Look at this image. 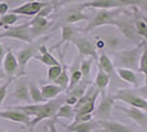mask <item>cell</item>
<instances>
[{"label": "cell", "instance_id": "277c9868", "mask_svg": "<svg viewBox=\"0 0 147 132\" xmlns=\"http://www.w3.org/2000/svg\"><path fill=\"white\" fill-rule=\"evenodd\" d=\"M3 37L15 39V40H18V41H21V42L28 44H32L34 39H36L32 30L30 29L28 22L24 24H21V25L8 28L5 32L0 33V39H3Z\"/></svg>", "mask_w": 147, "mask_h": 132}, {"label": "cell", "instance_id": "7dc6e473", "mask_svg": "<svg viewBox=\"0 0 147 132\" xmlns=\"http://www.w3.org/2000/svg\"><path fill=\"white\" fill-rule=\"evenodd\" d=\"M32 1H34V0H32Z\"/></svg>", "mask_w": 147, "mask_h": 132}, {"label": "cell", "instance_id": "1f68e13d", "mask_svg": "<svg viewBox=\"0 0 147 132\" xmlns=\"http://www.w3.org/2000/svg\"><path fill=\"white\" fill-rule=\"evenodd\" d=\"M135 31L138 37H142L144 40L147 37V25L145 20H137L135 23Z\"/></svg>", "mask_w": 147, "mask_h": 132}, {"label": "cell", "instance_id": "30bf717a", "mask_svg": "<svg viewBox=\"0 0 147 132\" xmlns=\"http://www.w3.org/2000/svg\"><path fill=\"white\" fill-rule=\"evenodd\" d=\"M2 71L8 77L12 78L15 75H18V71H19V65H18V61L16 57L15 53L10 47H7L6 50V54L3 55L2 59Z\"/></svg>", "mask_w": 147, "mask_h": 132}, {"label": "cell", "instance_id": "d6986e66", "mask_svg": "<svg viewBox=\"0 0 147 132\" xmlns=\"http://www.w3.org/2000/svg\"><path fill=\"white\" fill-rule=\"evenodd\" d=\"M115 72L118 75V77L124 81L133 85L134 87H138L140 86V81L137 78V75L135 74L134 71L127 69V68H122V67H116Z\"/></svg>", "mask_w": 147, "mask_h": 132}, {"label": "cell", "instance_id": "4dcf8cb0", "mask_svg": "<svg viewBox=\"0 0 147 132\" xmlns=\"http://www.w3.org/2000/svg\"><path fill=\"white\" fill-rule=\"evenodd\" d=\"M86 89H88V83H79L73 89H71L70 91V95H73L75 96L78 99H80L82 96L85 94V91H86Z\"/></svg>", "mask_w": 147, "mask_h": 132}, {"label": "cell", "instance_id": "4fadbf2b", "mask_svg": "<svg viewBox=\"0 0 147 132\" xmlns=\"http://www.w3.org/2000/svg\"><path fill=\"white\" fill-rule=\"evenodd\" d=\"M98 129L103 132H136L133 125L121 123L113 120H105V121H98Z\"/></svg>", "mask_w": 147, "mask_h": 132}, {"label": "cell", "instance_id": "d6a6232c", "mask_svg": "<svg viewBox=\"0 0 147 132\" xmlns=\"http://www.w3.org/2000/svg\"><path fill=\"white\" fill-rule=\"evenodd\" d=\"M61 71H62V65L59 64V65H54V66H50L48 68V79L50 81H54L58 77L59 75L61 74Z\"/></svg>", "mask_w": 147, "mask_h": 132}, {"label": "cell", "instance_id": "3957f363", "mask_svg": "<svg viewBox=\"0 0 147 132\" xmlns=\"http://www.w3.org/2000/svg\"><path fill=\"white\" fill-rule=\"evenodd\" d=\"M121 13L119 9H112V10H100L96 15L90 20L88 25L84 28V32H90L92 30L103 27V25H111L115 24L117 15Z\"/></svg>", "mask_w": 147, "mask_h": 132}, {"label": "cell", "instance_id": "f1b7e54d", "mask_svg": "<svg viewBox=\"0 0 147 132\" xmlns=\"http://www.w3.org/2000/svg\"><path fill=\"white\" fill-rule=\"evenodd\" d=\"M69 77H70V81H69V86H67V89H66L67 91H70L71 89H73V88L81 81L83 76H82L80 69L76 68V69H73V71H72V73H71V75H70Z\"/></svg>", "mask_w": 147, "mask_h": 132}, {"label": "cell", "instance_id": "74e56055", "mask_svg": "<svg viewBox=\"0 0 147 132\" xmlns=\"http://www.w3.org/2000/svg\"><path fill=\"white\" fill-rule=\"evenodd\" d=\"M78 98L75 97V96L73 95H69L66 96V98L64 99V103H66V105H69V106H71V107H73V106H75L76 105V103H78Z\"/></svg>", "mask_w": 147, "mask_h": 132}, {"label": "cell", "instance_id": "ac0fdd59", "mask_svg": "<svg viewBox=\"0 0 147 132\" xmlns=\"http://www.w3.org/2000/svg\"><path fill=\"white\" fill-rule=\"evenodd\" d=\"M38 51L40 52V55H34L33 59L39 61V62H41L44 65L50 67V66L61 64L59 61L55 59L50 52L48 51V49H47L45 45H39V46H38Z\"/></svg>", "mask_w": 147, "mask_h": 132}, {"label": "cell", "instance_id": "2e32d148", "mask_svg": "<svg viewBox=\"0 0 147 132\" xmlns=\"http://www.w3.org/2000/svg\"><path fill=\"white\" fill-rule=\"evenodd\" d=\"M29 23V27L30 29L32 30L34 37H39L42 32L47 31L49 29V27L51 25L52 21H50L48 18L45 17H40V15H34V19L32 21L28 22Z\"/></svg>", "mask_w": 147, "mask_h": 132}, {"label": "cell", "instance_id": "60d3db41", "mask_svg": "<svg viewBox=\"0 0 147 132\" xmlns=\"http://www.w3.org/2000/svg\"><path fill=\"white\" fill-rule=\"evenodd\" d=\"M94 46H95V49H104V46H105V41H104V40H97V41H96V44Z\"/></svg>", "mask_w": 147, "mask_h": 132}, {"label": "cell", "instance_id": "484cf974", "mask_svg": "<svg viewBox=\"0 0 147 132\" xmlns=\"http://www.w3.org/2000/svg\"><path fill=\"white\" fill-rule=\"evenodd\" d=\"M62 65V71L61 74L59 75V77L53 81L54 85H58L59 87H61L63 90L67 89L69 86V81H70V77H69V73H67V66L65 64H61Z\"/></svg>", "mask_w": 147, "mask_h": 132}, {"label": "cell", "instance_id": "b9f144b4", "mask_svg": "<svg viewBox=\"0 0 147 132\" xmlns=\"http://www.w3.org/2000/svg\"><path fill=\"white\" fill-rule=\"evenodd\" d=\"M75 1H78V0H60L59 1V6H64L66 3H71V2H75Z\"/></svg>", "mask_w": 147, "mask_h": 132}, {"label": "cell", "instance_id": "5bb4252c", "mask_svg": "<svg viewBox=\"0 0 147 132\" xmlns=\"http://www.w3.org/2000/svg\"><path fill=\"white\" fill-rule=\"evenodd\" d=\"M88 8H95L100 10H112V9H118L121 7L116 0H91L85 3H82L78 9L82 11L83 9H88Z\"/></svg>", "mask_w": 147, "mask_h": 132}, {"label": "cell", "instance_id": "bcb514c9", "mask_svg": "<svg viewBox=\"0 0 147 132\" xmlns=\"http://www.w3.org/2000/svg\"><path fill=\"white\" fill-rule=\"evenodd\" d=\"M0 132H7V131H2V130H0Z\"/></svg>", "mask_w": 147, "mask_h": 132}, {"label": "cell", "instance_id": "ee69618b", "mask_svg": "<svg viewBox=\"0 0 147 132\" xmlns=\"http://www.w3.org/2000/svg\"><path fill=\"white\" fill-rule=\"evenodd\" d=\"M6 77H7V75L5 74V72H3L2 69H0V81H1V79H5Z\"/></svg>", "mask_w": 147, "mask_h": 132}, {"label": "cell", "instance_id": "7bdbcfd3", "mask_svg": "<svg viewBox=\"0 0 147 132\" xmlns=\"http://www.w3.org/2000/svg\"><path fill=\"white\" fill-rule=\"evenodd\" d=\"M3 55H5V49H3V46L0 43V62L3 59Z\"/></svg>", "mask_w": 147, "mask_h": 132}, {"label": "cell", "instance_id": "836d02e7", "mask_svg": "<svg viewBox=\"0 0 147 132\" xmlns=\"http://www.w3.org/2000/svg\"><path fill=\"white\" fill-rule=\"evenodd\" d=\"M92 62L93 59H82L81 64H80V72H81L82 76H88L90 72H91V67H92Z\"/></svg>", "mask_w": 147, "mask_h": 132}, {"label": "cell", "instance_id": "7c38bea8", "mask_svg": "<svg viewBox=\"0 0 147 132\" xmlns=\"http://www.w3.org/2000/svg\"><path fill=\"white\" fill-rule=\"evenodd\" d=\"M73 44L76 46L78 51L82 56H88L91 59H97V51L92 42H90L88 39L84 37H74L72 40Z\"/></svg>", "mask_w": 147, "mask_h": 132}, {"label": "cell", "instance_id": "8fae6325", "mask_svg": "<svg viewBox=\"0 0 147 132\" xmlns=\"http://www.w3.org/2000/svg\"><path fill=\"white\" fill-rule=\"evenodd\" d=\"M49 3L45 2H40V1H30L24 5H21L19 7L15 8L13 10H11V13L13 15H28V17H34L37 15L40 10L48 6Z\"/></svg>", "mask_w": 147, "mask_h": 132}, {"label": "cell", "instance_id": "7402d4cb", "mask_svg": "<svg viewBox=\"0 0 147 132\" xmlns=\"http://www.w3.org/2000/svg\"><path fill=\"white\" fill-rule=\"evenodd\" d=\"M28 90H29V96H30L31 103H42L47 101L43 98L42 94H41L40 87L38 86L34 81L28 83Z\"/></svg>", "mask_w": 147, "mask_h": 132}, {"label": "cell", "instance_id": "8992f818", "mask_svg": "<svg viewBox=\"0 0 147 132\" xmlns=\"http://www.w3.org/2000/svg\"><path fill=\"white\" fill-rule=\"evenodd\" d=\"M114 103L115 100L113 99L112 95H105L103 94L102 100L98 103L97 108L95 110L94 117L98 121H105V120H110L113 113V108H114Z\"/></svg>", "mask_w": 147, "mask_h": 132}, {"label": "cell", "instance_id": "f6af8a7d", "mask_svg": "<svg viewBox=\"0 0 147 132\" xmlns=\"http://www.w3.org/2000/svg\"><path fill=\"white\" fill-rule=\"evenodd\" d=\"M93 132H103V131H102V130H101V129H96L95 131H93Z\"/></svg>", "mask_w": 147, "mask_h": 132}, {"label": "cell", "instance_id": "6da1fadb", "mask_svg": "<svg viewBox=\"0 0 147 132\" xmlns=\"http://www.w3.org/2000/svg\"><path fill=\"white\" fill-rule=\"evenodd\" d=\"M62 103H64V99L60 97L42 103H29L23 106H15L13 108L26 112L29 117H33L28 125V128L31 129V128H34L38 123H40L42 120L54 119V116Z\"/></svg>", "mask_w": 147, "mask_h": 132}, {"label": "cell", "instance_id": "9c48e42d", "mask_svg": "<svg viewBox=\"0 0 147 132\" xmlns=\"http://www.w3.org/2000/svg\"><path fill=\"white\" fill-rule=\"evenodd\" d=\"M122 112H124L128 118H131L134 122H136L143 130H146L147 128V115L146 111L137 109L134 107H124V106H116Z\"/></svg>", "mask_w": 147, "mask_h": 132}, {"label": "cell", "instance_id": "d4e9b609", "mask_svg": "<svg viewBox=\"0 0 147 132\" xmlns=\"http://www.w3.org/2000/svg\"><path fill=\"white\" fill-rule=\"evenodd\" d=\"M73 119L74 118V109L73 107L66 105V103H62L59 107V109L57 111L54 119L53 120H57V119Z\"/></svg>", "mask_w": 147, "mask_h": 132}, {"label": "cell", "instance_id": "7a4b0ae2", "mask_svg": "<svg viewBox=\"0 0 147 132\" xmlns=\"http://www.w3.org/2000/svg\"><path fill=\"white\" fill-rule=\"evenodd\" d=\"M112 97L114 100H121L123 103H127L129 107H134V108L144 110V111L147 109L146 98L134 89H127V88L117 89L112 95Z\"/></svg>", "mask_w": 147, "mask_h": 132}, {"label": "cell", "instance_id": "83f0119b", "mask_svg": "<svg viewBox=\"0 0 147 132\" xmlns=\"http://www.w3.org/2000/svg\"><path fill=\"white\" fill-rule=\"evenodd\" d=\"M137 71H138V73L143 74L144 76H147V47L145 45L143 46V50L140 53Z\"/></svg>", "mask_w": 147, "mask_h": 132}, {"label": "cell", "instance_id": "44dd1931", "mask_svg": "<svg viewBox=\"0 0 147 132\" xmlns=\"http://www.w3.org/2000/svg\"><path fill=\"white\" fill-rule=\"evenodd\" d=\"M41 90V94L43 96V98L45 100H51L57 98L58 96L63 93L64 90L61 87H59L58 85H54V84H48V85H43L40 88Z\"/></svg>", "mask_w": 147, "mask_h": 132}, {"label": "cell", "instance_id": "ffe728a7", "mask_svg": "<svg viewBox=\"0 0 147 132\" xmlns=\"http://www.w3.org/2000/svg\"><path fill=\"white\" fill-rule=\"evenodd\" d=\"M110 81H111V77L98 66L97 74H96V77H95V81H94L95 88L100 93L105 94V90H106V88L109 87Z\"/></svg>", "mask_w": 147, "mask_h": 132}, {"label": "cell", "instance_id": "ba28073f", "mask_svg": "<svg viewBox=\"0 0 147 132\" xmlns=\"http://www.w3.org/2000/svg\"><path fill=\"white\" fill-rule=\"evenodd\" d=\"M38 50L37 44L33 43L30 44L29 46L22 49L17 53L16 57L18 61V65H19V71H18V76H22L26 73V67L27 64L31 59H33V56L36 55V52Z\"/></svg>", "mask_w": 147, "mask_h": 132}, {"label": "cell", "instance_id": "f35d334b", "mask_svg": "<svg viewBox=\"0 0 147 132\" xmlns=\"http://www.w3.org/2000/svg\"><path fill=\"white\" fill-rule=\"evenodd\" d=\"M9 5H8V2H0V17H2V15H7L8 12H9Z\"/></svg>", "mask_w": 147, "mask_h": 132}, {"label": "cell", "instance_id": "e575fe53", "mask_svg": "<svg viewBox=\"0 0 147 132\" xmlns=\"http://www.w3.org/2000/svg\"><path fill=\"white\" fill-rule=\"evenodd\" d=\"M11 81H12V78H9L5 84H2V85L0 86V110H1V107H2V105H3V101H5L6 97H7L8 88L10 86Z\"/></svg>", "mask_w": 147, "mask_h": 132}, {"label": "cell", "instance_id": "52a82bcc", "mask_svg": "<svg viewBox=\"0 0 147 132\" xmlns=\"http://www.w3.org/2000/svg\"><path fill=\"white\" fill-rule=\"evenodd\" d=\"M0 119L8 120V121L16 122V123H20L26 127H28L31 121V117H29L26 112L16 109L13 107H9L6 110H0Z\"/></svg>", "mask_w": 147, "mask_h": 132}, {"label": "cell", "instance_id": "e0dca14e", "mask_svg": "<svg viewBox=\"0 0 147 132\" xmlns=\"http://www.w3.org/2000/svg\"><path fill=\"white\" fill-rule=\"evenodd\" d=\"M66 132H93L98 129V122L97 120H91L88 122H81V123H71L69 125H64Z\"/></svg>", "mask_w": 147, "mask_h": 132}, {"label": "cell", "instance_id": "9a60e30c", "mask_svg": "<svg viewBox=\"0 0 147 132\" xmlns=\"http://www.w3.org/2000/svg\"><path fill=\"white\" fill-rule=\"evenodd\" d=\"M10 96H11V98H13L15 100L19 101V103H26L27 105L31 103L29 90H28V84L24 81H18Z\"/></svg>", "mask_w": 147, "mask_h": 132}, {"label": "cell", "instance_id": "ab89813d", "mask_svg": "<svg viewBox=\"0 0 147 132\" xmlns=\"http://www.w3.org/2000/svg\"><path fill=\"white\" fill-rule=\"evenodd\" d=\"M47 127L49 129V132H59L57 129V125H55V120H53V119L47 122Z\"/></svg>", "mask_w": 147, "mask_h": 132}, {"label": "cell", "instance_id": "f546056e", "mask_svg": "<svg viewBox=\"0 0 147 132\" xmlns=\"http://www.w3.org/2000/svg\"><path fill=\"white\" fill-rule=\"evenodd\" d=\"M19 17L13 13H8L2 17H0V27L2 28H8V27H12L16 22L18 21Z\"/></svg>", "mask_w": 147, "mask_h": 132}, {"label": "cell", "instance_id": "603a6c76", "mask_svg": "<svg viewBox=\"0 0 147 132\" xmlns=\"http://www.w3.org/2000/svg\"><path fill=\"white\" fill-rule=\"evenodd\" d=\"M97 59H98V66L111 77V76L114 74V72H115V67H114L113 62H112L110 57H109L106 54H104V53H102Z\"/></svg>", "mask_w": 147, "mask_h": 132}, {"label": "cell", "instance_id": "d590c367", "mask_svg": "<svg viewBox=\"0 0 147 132\" xmlns=\"http://www.w3.org/2000/svg\"><path fill=\"white\" fill-rule=\"evenodd\" d=\"M93 120V115H74L73 123H81V122H88Z\"/></svg>", "mask_w": 147, "mask_h": 132}, {"label": "cell", "instance_id": "cb8c5ba5", "mask_svg": "<svg viewBox=\"0 0 147 132\" xmlns=\"http://www.w3.org/2000/svg\"><path fill=\"white\" fill-rule=\"evenodd\" d=\"M74 34H75V29L72 25H70V24L63 25L62 29H61V41L55 45V47L57 46H61L62 44L65 43V42L72 41L74 39Z\"/></svg>", "mask_w": 147, "mask_h": 132}, {"label": "cell", "instance_id": "5b68a950", "mask_svg": "<svg viewBox=\"0 0 147 132\" xmlns=\"http://www.w3.org/2000/svg\"><path fill=\"white\" fill-rule=\"evenodd\" d=\"M145 45V44H144ZM140 56V46L135 47L132 50H126L117 53V67L127 68V69H137L138 67V61Z\"/></svg>", "mask_w": 147, "mask_h": 132}, {"label": "cell", "instance_id": "4316f807", "mask_svg": "<svg viewBox=\"0 0 147 132\" xmlns=\"http://www.w3.org/2000/svg\"><path fill=\"white\" fill-rule=\"evenodd\" d=\"M65 21L67 23H76L80 21H88V18L82 12L81 10H74L72 12H70L69 15L65 18Z\"/></svg>", "mask_w": 147, "mask_h": 132}, {"label": "cell", "instance_id": "8d00e7d4", "mask_svg": "<svg viewBox=\"0 0 147 132\" xmlns=\"http://www.w3.org/2000/svg\"><path fill=\"white\" fill-rule=\"evenodd\" d=\"M119 7H126V6H138L142 5L144 0H116Z\"/></svg>", "mask_w": 147, "mask_h": 132}]
</instances>
